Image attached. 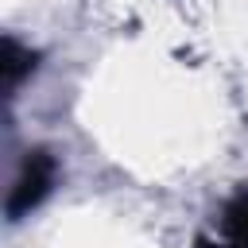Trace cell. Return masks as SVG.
<instances>
[{
    "label": "cell",
    "instance_id": "obj_1",
    "mask_svg": "<svg viewBox=\"0 0 248 248\" xmlns=\"http://www.w3.org/2000/svg\"><path fill=\"white\" fill-rule=\"evenodd\" d=\"M54 174H58V163H54L50 151H43V147L27 151V159H23L19 174H16V186H12V194H8V217L19 221L27 209H35V205L50 194Z\"/></svg>",
    "mask_w": 248,
    "mask_h": 248
},
{
    "label": "cell",
    "instance_id": "obj_2",
    "mask_svg": "<svg viewBox=\"0 0 248 248\" xmlns=\"http://www.w3.org/2000/svg\"><path fill=\"white\" fill-rule=\"evenodd\" d=\"M202 248H248V190H240L225 213H221V240L209 244L202 240Z\"/></svg>",
    "mask_w": 248,
    "mask_h": 248
},
{
    "label": "cell",
    "instance_id": "obj_3",
    "mask_svg": "<svg viewBox=\"0 0 248 248\" xmlns=\"http://www.w3.org/2000/svg\"><path fill=\"white\" fill-rule=\"evenodd\" d=\"M0 70H4V89H16L23 81V74L35 70V54L23 50L16 39H4V62H0Z\"/></svg>",
    "mask_w": 248,
    "mask_h": 248
}]
</instances>
